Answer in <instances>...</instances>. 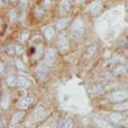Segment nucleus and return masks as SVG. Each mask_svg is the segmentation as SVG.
Here are the masks:
<instances>
[{"mask_svg":"<svg viewBox=\"0 0 128 128\" xmlns=\"http://www.w3.org/2000/svg\"><path fill=\"white\" fill-rule=\"evenodd\" d=\"M84 30H85L84 21L81 18H77L72 24V38L77 40H80L83 36Z\"/></svg>","mask_w":128,"mask_h":128,"instance_id":"obj_1","label":"nucleus"},{"mask_svg":"<svg viewBox=\"0 0 128 128\" xmlns=\"http://www.w3.org/2000/svg\"><path fill=\"white\" fill-rule=\"evenodd\" d=\"M103 8V2L101 1V0H97V1H95L93 3H91L88 8H87V11L89 13H91L92 15H97L98 13L101 12Z\"/></svg>","mask_w":128,"mask_h":128,"instance_id":"obj_2","label":"nucleus"},{"mask_svg":"<svg viewBox=\"0 0 128 128\" xmlns=\"http://www.w3.org/2000/svg\"><path fill=\"white\" fill-rule=\"evenodd\" d=\"M56 62V52L54 48H48L44 54V62L48 67H52Z\"/></svg>","mask_w":128,"mask_h":128,"instance_id":"obj_3","label":"nucleus"},{"mask_svg":"<svg viewBox=\"0 0 128 128\" xmlns=\"http://www.w3.org/2000/svg\"><path fill=\"white\" fill-rule=\"evenodd\" d=\"M58 48L60 50V52L65 54L69 50L70 48V44H69V40L65 36H60L58 40Z\"/></svg>","mask_w":128,"mask_h":128,"instance_id":"obj_4","label":"nucleus"},{"mask_svg":"<svg viewBox=\"0 0 128 128\" xmlns=\"http://www.w3.org/2000/svg\"><path fill=\"white\" fill-rule=\"evenodd\" d=\"M93 121L99 128H114L110 122H108L107 120H105L104 118H102L100 116H94Z\"/></svg>","mask_w":128,"mask_h":128,"instance_id":"obj_5","label":"nucleus"},{"mask_svg":"<svg viewBox=\"0 0 128 128\" xmlns=\"http://www.w3.org/2000/svg\"><path fill=\"white\" fill-rule=\"evenodd\" d=\"M32 103H34V99L31 97H28V96H25V97H21L17 101V107L19 109H27Z\"/></svg>","mask_w":128,"mask_h":128,"instance_id":"obj_6","label":"nucleus"},{"mask_svg":"<svg viewBox=\"0 0 128 128\" xmlns=\"http://www.w3.org/2000/svg\"><path fill=\"white\" fill-rule=\"evenodd\" d=\"M44 116H46V110H44V108L42 107V106H38L34 111L32 115H31V118H32L34 121H40L42 118H44Z\"/></svg>","mask_w":128,"mask_h":128,"instance_id":"obj_7","label":"nucleus"},{"mask_svg":"<svg viewBox=\"0 0 128 128\" xmlns=\"http://www.w3.org/2000/svg\"><path fill=\"white\" fill-rule=\"evenodd\" d=\"M71 5H72L71 0H62L60 4V13L62 15L67 14L71 9Z\"/></svg>","mask_w":128,"mask_h":128,"instance_id":"obj_8","label":"nucleus"},{"mask_svg":"<svg viewBox=\"0 0 128 128\" xmlns=\"http://www.w3.org/2000/svg\"><path fill=\"white\" fill-rule=\"evenodd\" d=\"M127 97H128V94H127L125 91H116V92H114V93L111 95L112 101H116V102L125 100Z\"/></svg>","mask_w":128,"mask_h":128,"instance_id":"obj_9","label":"nucleus"},{"mask_svg":"<svg viewBox=\"0 0 128 128\" xmlns=\"http://www.w3.org/2000/svg\"><path fill=\"white\" fill-rule=\"evenodd\" d=\"M24 116H25V112H22V111H21V112H17V113H15V114H13V116L11 117V121H10L11 125L19 123V122L24 118Z\"/></svg>","mask_w":128,"mask_h":128,"instance_id":"obj_10","label":"nucleus"},{"mask_svg":"<svg viewBox=\"0 0 128 128\" xmlns=\"http://www.w3.org/2000/svg\"><path fill=\"white\" fill-rule=\"evenodd\" d=\"M44 38L48 40H52V38L54 36V29L52 27H50V26L44 27Z\"/></svg>","mask_w":128,"mask_h":128,"instance_id":"obj_11","label":"nucleus"},{"mask_svg":"<svg viewBox=\"0 0 128 128\" xmlns=\"http://www.w3.org/2000/svg\"><path fill=\"white\" fill-rule=\"evenodd\" d=\"M17 86H18L19 88L25 89V88H28V87L30 86V83H29V81H28L26 78H24V77H19L18 80H17Z\"/></svg>","mask_w":128,"mask_h":128,"instance_id":"obj_12","label":"nucleus"},{"mask_svg":"<svg viewBox=\"0 0 128 128\" xmlns=\"http://www.w3.org/2000/svg\"><path fill=\"white\" fill-rule=\"evenodd\" d=\"M73 125H74L73 120H71V119H67V120L60 121V122L58 124L56 128H73Z\"/></svg>","mask_w":128,"mask_h":128,"instance_id":"obj_13","label":"nucleus"},{"mask_svg":"<svg viewBox=\"0 0 128 128\" xmlns=\"http://www.w3.org/2000/svg\"><path fill=\"white\" fill-rule=\"evenodd\" d=\"M96 50H97V44H92V46H90L87 48L86 52H85V56H86L87 58H92V56L95 54Z\"/></svg>","mask_w":128,"mask_h":128,"instance_id":"obj_14","label":"nucleus"},{"mask_svg":"<svg viewBox=\"0 0 128 128\" xmlns=\"http://www.w3.org/2000/svg\"><path fill=\"white\" fill-rule=\"evenodd\" d=\"M17 80H18V78H16L14 75H9L6 78V84L9 87H14L15 85H17Z\"/></svg>","mask_w":128,"mask_h":128,"instance_id":"obj_15","label":"nucleus"},{"mask_svg":"<svg viewBox=\"0 0 128 128\" xmlns=\"http://www.w3.org/2000/svg\"><path fill=\"white\" fill-rule=\"evenodd\" d=\"M110 120L111 122L113 123H120L122 121V114L118 113V112H115V113H112L110 115Z\"/></svg>","mask_w":128,"mask_h":128,"instance_id":"obj_16","label":"nucleus"},{"mask_svg":"<svg viewBox=\"0 0 128 128\" xmlns=\"http://www.w3.org/2000/svg\"><path fill=\"white\" fill-rule=\"evenodd\" d=\"M68 23H69V19H67V18H62V19H58V21H56V28L58 29H64L67 25H68Z\"/></svg>","mask_w":128,"mask_h":128,"instance_id":"obj_17","label":"nucleus"},{"mask_svg":"<svg viewBox=\"0 0 128 128\" xmlns=\"http://www.w3.org/2000/svg\"><path fill=\"white\" fill-rule=\"evenodd\" d=\"M1 108L4 110L8 107V103H9V97H8V94H3L2 97H1Z\"/></svg>","mask_w":128,"mask_h":128,"instance_id":"obj_18","label":"nucleus"},{"mask_svg":"<svg viewBox=\"0 0 128 128\" xmlns=\"http://www.w3.org/2000/svg\"><path fill=\"white\" fill-rule=\"evenodd\" d=\"M110 60L112 64H123L125 62V58L120 54H114Z\"/></svg>","mask_w":128,"mask_h":128,"instance_id":"obj_19","label":"nucleus"},{"mask_svg":"<svg viewBox=\"0 0 128 128\" xmlns=\"http://www.w3.org/2000/svg\"><path fill=\"white\" fill-rule=\"evenodd\" d=\"M103 89H104V86L102 84H95L94 86H92L90 88V92L93 93V94H96V93L101 92Z\"/></svg>","mask_w":128,"mask_h":128,"instance_id":"obj_20","label":"nucleus"},{"mask_svg":"<svg viewBox=\"0 0 128 128\" xmlns=\"http://www.w3.org/2000/svg\"><path fill=\"white\" fill-rule=\"evenodd\" d=\"M127 71V67L125 65H119L117 66L115 69H114V73L116 75H122V74H125Z\"/></svg>","mask_w":128,"mask_h":128,"instance_id":"obj_21","label":"nucleus"},{"mask_svg":"<svg viewBox=\"0 0 128 128\" xmlns=\"http://www.w3.org/2000/svg\"><path fill=\"white\" fill-rule=\"evenodd\" d=\"M113 108H114V110H117V111L127 110V109H128V102H124V103H121V104H117V105H115Z\"/></svg>","mask_w":128,"mask_h":128,"instance_id":"obj_22","label":"nucleus"},{"mask_svg":"<svg viewBox=\"0 0 128 128\" xmlns=\"http://www.w3.org/2000/svg\"><path fill=\"white\" fill-rule=\"evenodd\" d=\"M8 15H9V20H10V22L13 23V22L16 20V12H15V10L11 9V10L9 11Z\"/></svg>","mask_w":128,"mask_h":128,"instance_id":"obj_23","label":"nucleus"},{"mask_svg":"<svg viewBox=\"0 0 128 128\" xmlns=\"http://www.w3.org/2000/svg\"><path fill=\"white\" fill-rule=\"evenodd\" d=\"M15 62H16V67H17L18 69H20V70L24 69V65H23L22 60H20L19 58H15Z\"/></svg>","mask_w":128,"mask_h":128,"instance_id":"obj_24","label":"nucleus"},{"mask_svg":"<svg viewBox=\"0 0 128 128\" xmlns=\"http://www.w3.org/2000/svg\"><path fill=\"white\" fill-rule=\"evenodd\" d=\"M28 36H29V32H27V31H24V32H22L21 36H20V40L23 42H25L28 38Z\"/></svg>","mask_w":128,"mask_h":128,"instance_id":"obj_25","label":"nucleus"},{"mask_svg":"<svg viewBox=\"0 0 128 128\" xmlns=\"http://www.w3.org/2000/svg\"><path fill=\"white\" fill-rule=\"evenodd\" d=\"M15 52H16L17 54H23V48H22L21 46H15Z\"/></svg>","mask_w":128,"mask_h":128,"instance_id":"obj_26","label":"nucleus"},{"mask_svg":"<svg viewBox=\"0 0 128 128\" xmlns=\"http://www.w3.org/2000/svg\"><path fill=\"white\" fill-rule=\"evenodd\" d=\"M6 52H7V54H14V46H13L12 44H10V46L6 48Z\"/></svg>","mask_w":128,"mask_h":128,"instance_id":"obj_27","label":"nucleus"},{"mask_svg":"<svg viewBox=\"0 0 128 128\" xmlns=\"http://www.w3.org/2000/svg\"><path fill=\"white\" fill-rule=\"evenodd\" d=\"M50 5V0H44V7L48 8Z\"/></svg>","mask_w":128,"mask_h":128,"instance_id":"obj_28","label":"nucleus"},{"mask_svg":"<svg viewBox=\"0 0 128 128\" xmlns=\"http://www.w3.org/2000/svg\"><path fill=\"white\" fill-rule=\"evenodd\" d=\"M27 5V1L26 0H21V6H23V8H25Z\"/></svg>","mask_w":128,"mask_h":128,"instance_id":"obj_29","label":"nucleus"},{"mask_svg":"<svg viewBox=\"0 0 128 128\" xmlns=\"http://www.w3.org/2000/svg\"><path fill=\"white\" fill-rule=\"evenodd\" d=\"M7 1H8V0H1V3H2V4H4V3H7Z\"/></svg>","mask_w":128,"mask_h":128,"instance_id":"obj_30","label":"nucleus"},{"mask_svg":"<svg viewBox=\"0 0 128 128\" xmlns=\"http://www.w3.org/2000/svg\"><path fill=\"white\" fill-rule=\"evenodd\" d=\"M82 1H83V0H76V2H77L78 4H79V3H81Z\"/></svg>","mask_w":128,"mask_h":128,"instance_id":"obj_31","label":"nucleus"},{"mask_svg":"<svg viewBox=\"0 0 128 128\" xmlns=\"http://www.w3.org/2000/svg\"><path fill=\"white\" fill-rule=\"evenodd\" d=\"M3 73V64H1V74Z\"/></svg>","mask_w":128,"mask_h":128,"instance_id":"obj_32","label":"nucleus"},{"mask_svg":"<svg viewBox=\"0 0 128 128\" xmlns=\"http://www.w3.org/2000/svg\"><path fill=\"white\" fill-rule=\"evenodd\" d=\"M126 124H127V125H128V117H127V118H126Z\"/></svg>","mask_w":128,"mask_h":128,"instance_id":"obj_33","label":"nucleus"},{"mask_svg":"<svg viewBox=\"0 0 128 128\" xmlns=\"http://www.w3.org/2000/svg\"><path fill=\"white\" fill-rule=\"evenodd\" d=\"M42 128H50L48 126H44V127H42Z\"/></svg>","mask_w":128,"mask_h":128,"instance_id":"obj_34","label":"nucleus"},{"mask_svg":"<svg viewBox=\"0 0 128 128\" xmlns=\"http://www.w3.org/2000/svg\"><path fill=\"white\" fill-rule=\"evenodd\" d=\"M12 1H17V0H12Z\"/></svg>","mask_w":128,"mask_h":128,"instance_id":"obj_35","label":"nucleus"}]
</instances>
